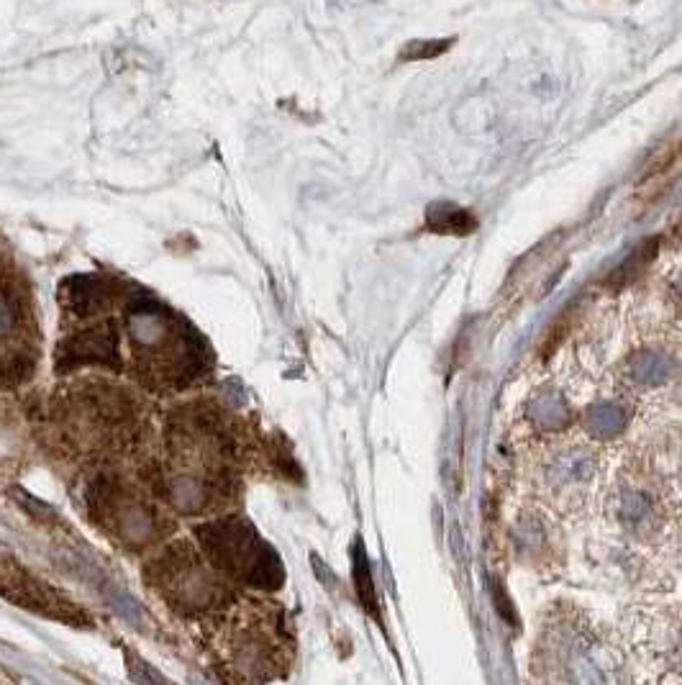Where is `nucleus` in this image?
Instances as JSON below:
<instances>
[{"instance_id": "1", "label": "nucleus", "mask_w": 682, "mask_h": 685, "mask_svg": "<svg viewBox=\"0 0 682 685\" xmlns=\"http://www.w3.org/2000/svg\"><path fill=\"white\" fill-rule=\"evenodd\" d=\"M200 547L211 565L229 578L242 580L257 588H277L283 583L285 570L280 555L259 537L249 521L221 519L195 529Z\"/></svg>"}, {"instance_id": "2", "label": "nucleus", "mask_w": 682, "mask_h": 685, "mask_svg": "<svg viewBox=\"0 0 682 685\" xmlns=\"http://www.w3.org/2000/svg\"><path fill=\"white\" fill-rule=\"evenodd\" d=\"M149 575H152V583L175 606H183L190 611L213 609V606H221L231 598L226 583L216 575V567H208L188 544L170 547L154 562Z\"/></svg>"}, {"instance_id": "3", "label": "nucleus", "mask_w": 682, "mask_h": 685, "mask_svg": "<svg viewBox=\"0 0 682 685\" xmlns=\"http://www.w3.org/2000/svg\"><path fill=\"white\" fill-rule=\"evenodd\" d=\"M95 503L100 506L103 521H108L113 532L129 544L152 542L165 529L157 511L142 496L126 491V488H118V485H106Z\"/></svg>"}, {"instance_id": "4", "label": "nucleus", "mask_w": 682, "mask_h": 685, "mask_svg": "<svg viewBox=\"0 0 682 685\" xmlns=\"http://www.w3.org/2000/svg\"><path fill=\"white\" fill-rule=\"evenodd\" d=\"M0 596L11 598L18 606H29V609L44 611V614H54L59 619H77V611L72 609L70 603L62 596L42 585L39 580L29 578V575L21 570H6L0 565Z\"/></svg>"}, {"instance_id": "5", "label": "nucleus", "mask_w": 682, "mask_h": 685, "mask_svg": "<svg viewBox=\"0 0 682 685\" xmlns=\"http://www.w3.org/2000/svg\"><path fill=\"white\" fill-rule=\"evenodd\" d=\"M118 357V342L113 326H95L80 337L70 339L59 349V365H80V362H106L113 365Z\"/></svg>"}, {"instance_id": "6", "label": "nucleus", "mask_w": 682, "mask_h": 685, "mask_svg": "<svg viewBox=\"0 0 682 685\" xmlns=\"http://www.w3.org/2000/svg\"><path fill=\"white\" fill-rule=\"evenodd\" d=\"M624 424L626 414L618 403H593V406L585 411V426H588V432L598 439L618 437V434L624 432Z\"/></svg>"}, {"instance_id": "7", "label": "nucleus", "mask_w": 682, "mask_h": 685, "mask_svg": "<svg viewBox=\"0 0 682 685\" xmlns=\"http://www.w3.org/2000/svg\"><path fill=\"white\" fill-rule=\"evenodd\" d=\"M675 373L670 357L657 355V352H639L629 360V375L641 385H659L665 383Z\"/></svg>"}, {"instance_id": "8", "label": "nucleus", "mask_w": 682, "mask_h": 685, "mask_svg": "<svg viewBox=\"0 0 682 685\" xmlns=\"http://www.w3.org/2000/svg\"><path fill=\"white\" fill-rule=\"evenodd\" d=\"M352 573H354V588H357V596L359 601H362V606H365L367 611H370L372 616H377V598H375V585H372V573H370V565H367V555H365V547H362V542L357 539V544H354V552H352Z\"/></svg>"}, {"instance_id": "9", "label": "nucleus", "mask_w": 682, "mask_h": 685, "mask_svg": "<svg viewBox=\"0 0 682 685\" xmlns=\"http://www.w3.org/2000/svg\"><path fill=\"white\" fill-rule=\"evenodd\" d=\"M531 419L541 429H557L567 421V406L557 396H541L531 403Z\"/></svg>"}, {"instance_id": "10", "label": "nucleus", "mask_w": 682, "mask_h": 685, "mask_svg": "<svg viewBox=\"0 0 682 685\" xmlns=\"http://www.w3.org/2000/svg\"><path fill=\"white\" fill-rule=\"evenodd\" d=\"M593 473V462L588 457H559L554 465V478L559 483H575V480H585Z\"/></svg>"}, {"instance_id": "11", "label": "nucleus", "mask_w": 682, "mask_h": 685, "mask_svg": "<svg viewBox=\"0 0 682 685\" xmlns=\"http://www.w3.org/2000/svg\"><path fill=\"white\" fill-rule=\"evenodd\" d=\"M131 662H134V665H129L131 673H134V678L142 685H170L165 678H159V675L149 668L147 662H139L136 657H131Z\"/></svg>"}]
</instances>
